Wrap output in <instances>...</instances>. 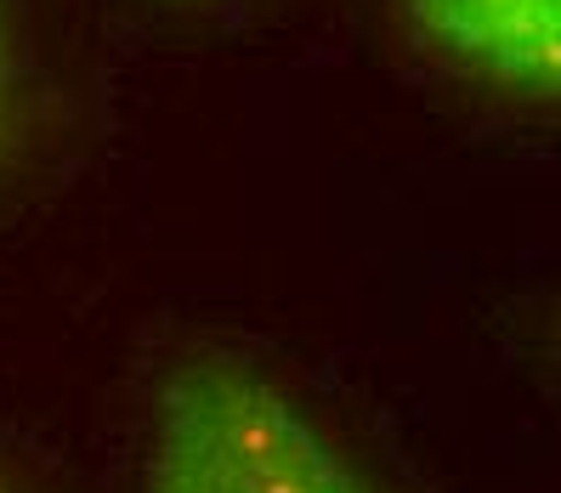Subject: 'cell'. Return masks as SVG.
<instances>
[{
    "label": "cell",
    "instance_id": "6da1fadb",
    "mask_svg": "<svg viewBox=\"0 0 561 493\" xmlns=\"http://www.w3.org/2000/svg\"><path fill=\"white\" fill-rule=\"evenodd\" d=\"M142 493H391L239 346H182L153 380Z\"/></svg>",
    "mask_w": 561,
    "mask_h": 493
},
{
    "label": "cell",
    "instance_id": "277c9868",
    "mask_svg": "<svg viewBox=\"0 0 561 493\" xmlns=\"http://www.w3.org/2000/svg\"><path fill=\"white\" fill-rule=\"evenodd\" d=\"M0 493H23V488H18V482H12L7 471H0Z\"/></svg>",
    "mask_w": 561,
    "mask_h": 493
},
{
    "label": "cell",
    "instance_id": "7a4b0ae2",
    "mask_svg": "<svg viewBox=\"0 0 561 493\" xmlns=\"http://www.w3.org/2000/svg\"><path fill=\"white\" fill-rule=\"evenodd\" d=\"M437 74L516 108L561 96V0H398Z\"/></svg>",
    "mask_w": 561,
    "mask_h": 493
},
{
    "label": "cell",
    "instance_id": "3957f363",
    "mask_svg": "<svg viewBox=\"0 0 561 493\" xmlns=\"http://www.w3.org/2000/svg\"><path fill=\"white\" fill-rule=\"evenodd\" d=\"M28 130V96H23V57H18V18L12 0H0V176L18 164Z\"/></svg>",
    "mask_w": 561,
    "mask_h": 493
},
{
    "label": "cell",
    "instance_id": "5b68a950",
    "mask_svg": "<svg viewBox=\"0 0 561 493\" xmlns=\"http://www.w3.org/2000/svg\"><path fill=\"white\" fill-rule=\"evenodd\" d=\"M171 7H210V0H171Z\"/></svg>",
    "mask_w": 561,
    "mask_h": 493
}]
</instances>
